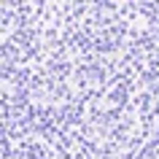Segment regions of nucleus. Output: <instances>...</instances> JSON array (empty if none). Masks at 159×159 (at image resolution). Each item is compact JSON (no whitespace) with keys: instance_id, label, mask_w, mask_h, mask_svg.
<instances>
[]
</instances>
